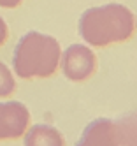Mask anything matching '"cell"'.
<instances>
[{"label":"cell","mask_w":137,"mask_h":146,"mask_svg":"<svg viewBox=\"0 0 137 146\" xmlns=\"http://www.w3.org/2000/svg\"><path fill=\"white\" fill-rule=\"evenodd\" d=\"M77 30L91 48L123 44L135 34V14L123 4L95 5L81 14Z\"/></svg>","instance_id":"1"},{"label":"cell","mask_w":137,"mask_h":146,"mask_svg":"<svg viewBox=\"0 0 137 146\" xmlns=\"http://www.w3.org/2000/svg\"><path fill=\"white\" fill-rule=\"evenodd\" d=\"M62 46L48 34L26 32L18 40L13 53V70L21 79H44L60 69Z\"/></svg>","instance_id":"2"},{"label":"cell","mask_w":137,"mask_h":146,"mask_svg":"<svg viewBox=\"0 0 137 146\" xmlns=\"http://www.w3.org/2000/svg\"><path fill=\"white\" fill-rule=\"evenodd\" d=\"M97 67H99L97 55H95L93 48L88 46L86 42L70 44L65 51H62L60 70L69 81H74V83L88 81L90 78L95 76Z\"/></svg>","instance_id":"3"},{"label":"cell","mask_w":137,"mask_h":146,"mask_svg":"<svg viewBox=\"0 0 137 146\" xmlns=\"http://www.w3.org/2000/svg\"><path fill=\"white\" fill-rule=\"evenodd\" d=\"M21 2H23V0H0V7H4V9H14Z\"/></svg>","instance_id":"10"},{"label":"cell","mask_w":137,"mask_h":146,"mask_svg":"<svg viewBox=\"0 0 137 146\" xmlns=\"http://www.w3.org/2000/svg\"><path fill=\"white\" fill-rule=\"evenodd\" d=\"M135 32H137V14H135Z\"/></svg>","instance_id":"11"},{"label":"cell","mask_w":137,"mask_h":146,"mask_svg":"<svg viewBox=\"0 0 137 146\" xmlns=\"http://www.w3.org/2000/svg\"><path fill=\"white\" fill-rule=\"evenodd\" d=\"M114 125L121 146H137V109L114 120Z\"/></svg>","instance_id":"7"},{"label":"cell","mask_w":137,"mask_h":146,"mask_svg":"<svg viewBox=\"0 0 137 146\" xmlns=\"http://www.w3.org/2000/svg\"><path fill=\"white\" fill-rule=\"evenodd\" d=\"M25 146H67L62 132L48 123H37L25 132Z\"/></svg>","instance_id":"6"},{"label":"cell","mask_w":137,"mask_h":146,"mask_svg":"<svg viewBox=\"0 0 137 146\" xmlns=\"http://www.w3.org/2000/svg\"><path fill=\"white\" fill-rule=\"evenodd\" d=\"M7 37H9V27H7V23L4 21V18L0 16V46L5 44Z\"/></svg>","instance_id":"9"},{"label":"cell","mask_w":137,"mask_h":146,"mask_svg":"<svg viewBox=\"0 0 137 146\" xmlns=\"http://www.w3.org/2000/svg\"><path fill=\"white\" fill-rule=\"evenodd\" d=\"M16 90V79L14 74L2 60H0V97H9Z\"/></svg>","instance_id":"8"},{"label":"cell","mask_w":137,"mask_h":146,"mask_svg":"<svg viewBox=\"0 0 137 146\" xmlns=\"http://www.w3.org/2000/svg\"><path fill=\"white\" fill-rule=\"evenodd\" d=\"M74 146H121L114 120L97 118L90 121Z\"/></svg>","instance_id":"5"},{"label":"cell","mask_w":137,"mask_h":146,"mask_svg":"<svg viewBox=\"0 0 137 146\" xmlns=\"http://www.w3.org/2000/svg\"><path fill=\"white\" fill-rule=\"evenodd\" d=\"M30 127V111L19 100L0 102V141L23 137Z\"/></svg>","instance_id":"4"}]
</instances>
